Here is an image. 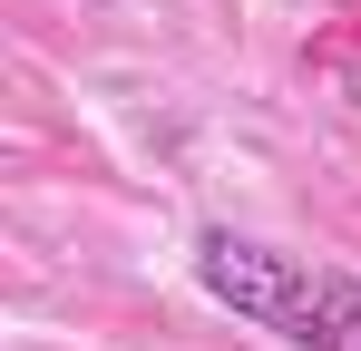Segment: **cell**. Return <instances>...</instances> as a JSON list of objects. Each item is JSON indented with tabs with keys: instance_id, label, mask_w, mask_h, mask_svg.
<instances>
[{
	"instance_id": "6da1fadb",
	"label": "cell",
	"mask_w": 361,
	"mask_h": 351,
	"mask_svg": "<svg viewBox=\"0 0 361 351\" xmlns=\"http://www.w3.org/2000/svg\"><path fill=\"white\" fill-rule=\"evenodd\" d=\"M195 283L225 312H244L254 332L293 342V351H361V283L332 273V264L274 254L254 234H205L195 244Z\"/></svg>"
}]
</instances>
